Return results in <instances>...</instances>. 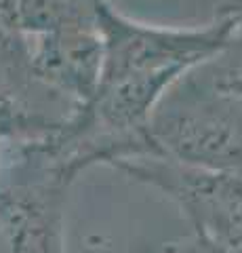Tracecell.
Instances as JSON below:
<instances>
[{
    "instance_id": "obj_1",
    "label": "cell",
    "mask_w": 242,
    "mask_h": 253,
    "mask_svg": "<svg viewBox=\"0 0 242 253\" xmlns=\"http://www.w3.org/2000/svg\"><path fill=\"white\" fill-rule=\"evenodd\" d=\"M147 133L158 158L242 175V99L200 91L179 78L154 108Z\"/></svg>"
},
{
    "instance_id": "obj_3",
    "label": "cell",
    "mask_w": 242,
    "mask_h": 253,
    "mask_svg": "<svg viewBox=\"0 0 242 253\" xmlns=\"http://www.w3.org/2000/svg\"><path fill=\"white\" fill-rule=\"evenodd\" d=\"M30 68L36 81L72 106H82L97 91L104 68L99 28H61L34 36Z\"/></svg>"
},
{
    "instance_id": "obj_2",
    "label": "cell",
    "mask_w": 242,
    "mask_h": 253,
    "mask_svg": "<svg viewBox=\"0 0 242 253\" xmlns=\"http://www.w3.org/2000/svg\"><path fill=\"white\" fill-rule=\"evenodd\" d=\"M72 179L32 146H17L0 177V253H68L64 205Z\"/></svg>"
},
{
    "instance_id": "obj_4",
    "label": "cell",
    "mask_w": 242,
    "mask_h": 253,
    "mask_svg": "<svg viewBox=\"0 0 242 253\" xmlns=\"http://www.w3.org/2000/svg\"><path fill=\"white\" fill-rule=\"evenodd\" d=\"M0 144H2V139H0Z\"/></svg>"
}]
</instances>
